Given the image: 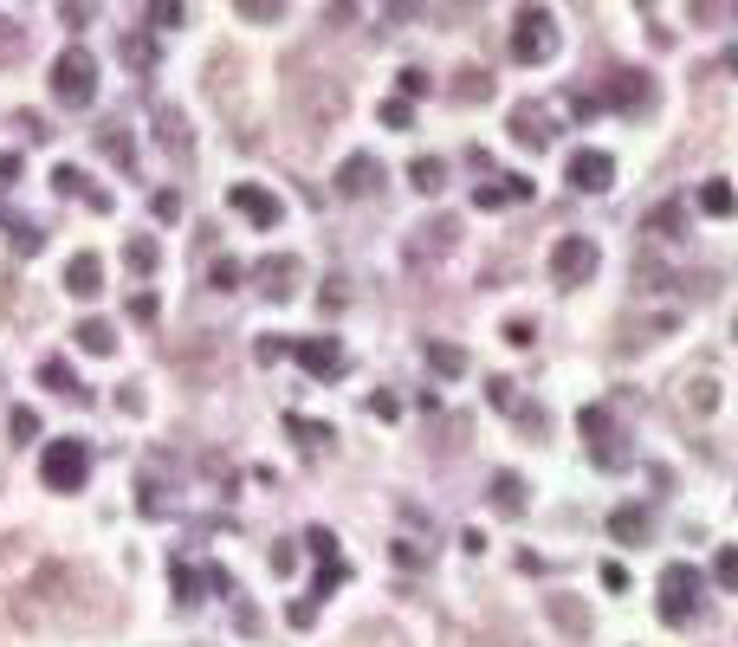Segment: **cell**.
<instances>
[{
    "mask_svg": "<svg viewBox=\"0 0 738 647\" xmlns=\"http://www.w3.org/2000/svg\"><path fill=\"white\" fill-rule=\"evenodd\" d=\"M408 182H415L421 195H441V188H447V162L441 156H415V162H408Z\"/></svg>",
    "mask_w": 738,
    "mask_h": 647,
    "instance_id": "d4e9b609",
    "label": "cell"
},
{
    "mask_svg": "<svg viewBox=\"0 0 738 647\" xmlns=\"http://www.w3.org/2000/svg\"><path fill=\"white\" fill-rule=\"evenodd\" d=\"M680 408H693V415H713V408H719V376L680 382Z\"/></svg>",
    "mask_w": 738,
    "mask_h": 647,
    "instance_id": "7402d4cb",
    "label": "cell"
},
{
    "mask_svg": "<svg viewBox=\"0 0 738 647\" xmlns=\"http://www.w3.org/2000/svg\"><path fill=\"white\" fill-rule=\"evenodd\" d=\"M143 13H149V33H169V26H182V0H143Z\"/></svg>",
    "mask_w": 738,
    "mask_h": 647,
    "instance_id": "f1b7e54d",
    "label": "cell"
},
{
    "mask_svg": "<svg viewBox=\"0 0 738 647\" xmlns=\"http://www.w3.org/2000/svg\"><path fill=\"white\" fill-rule=\"evenodd\" d=\"M738 208V201H732V182H719V175H713V182H706L700 188V214H713V220H726Z\"/></svg>",
    "mask_w": 738,
    "mask_h": 647,
    "instance_id": "484cf974",
    "label": "cell"
},
{
    "mask_svg": "<svg viewBox=\"0 0 738 647\" xmlns=\"http://www.w3.org/2000/svg\"><path fill=\"white\" fill-rule=\"evenodd\" d=\"M713 583H719V589H738V550H732V544H719V557H713Z\"/></svg>",
    "mask_w": 738,
    "mask_h": 647,
    "instance_id": "e575fe53",
    "label": "cell"
},
{
    "mask_svg": "<svg viewBox=\"0 0 738 647\" xmlns=\"http://www.w3.org/2000/svg\"><path fill=\"white\" fill-rule=\"evenodd\" d=\"M583 434H590V460L603 466V473H622L628 466V447H622V434H615L609 408H583Z\"/></svg>",
    "mask_w": 738,
    "mask_h": 647,
    "instance_id": "8992f818",
    "label": "cell"
},
{
    "mask_svg": "<svg viewBox=\"0 0 738 647\" xmlns=\"http://www.w3.org/2000/svg\"><path fill=\"white\" fill-rule=\"evenodd\" d=\"M234 13L253 26H272V20H285V0H234Z\"/></svg>",
    "mask_w": 738,
    "mask_h": 647,
    "instance_id": "f546056e",
    "label": "cell"
},
{
    "mask_svg": "<svg viewBox=\"0 0 738 647\" xmlns=\"http://www.w3.org/2000/svg\"><path fill=\"white\" fill-rule=\"evenodd\" d=\"M253 279H259V292H266L272 305H285V298L298 292V279H305V259H298V253H266Z\"/></svg>",
    "mask_w": 738,
    "mask_h": 647,
    "instance_id": "9c48e42d",
    "label": "cell"
},
{
    "mask_svg": "<svg viewBox=\"0 0 738 647\" xmlns=\"http://www.w3.org/2000/svg\"><path fill=\"white\" fill-rule=\"evenodd\" d=\"M421 356H428V369H434V376H447V382H460V376H467V350H460V343L428 337V343H421Z\"/></svg>",
    "mask_w": 738,
    "mask_h": 647,
    "instance_id": "d6986e66",
    "label": "cell"
},
{
    "mask_svg": "<svg viewBox=\"0 0 738 647\" xmlns=\"http://www.w3.org/2000/svg\"><path fill=\"white\" fill-rule=\"evenodd\" d=\"M531 337H538L531 318H505V343H512V350H531Z\"/></svg>",
    "mask_w": 738,
    "mask_h": 647,
    "instance_id": "ee69618b",
    "label": "cell"
},
{
    "mask_svg": "<svg viewBox=\"0 0 738 647\" xmlns=\"http://www.w3.org/2000/svg\"><path fill=\"white\" fill-rule=\"evenodd\" d=\"M52 188H59V195H85L91 201V208H111V195H104V188H85V175H78V169H65V162H59V169H52Z\"/></svg>",
    "mask_w": 738,
    "mask_h": 647,
    "instance_id": "603a6c76",
    "label": "cell"
},
{
    "mask_svg": "<svg viewBox=\"0 0 738 647\" xmlns=\"http://www.w3.org/2000/svg\"><path fill=\"white\" fill-rule=\"evenodd\" d=\"M564 182L577 188V195H603V188H615V156L609 149H570Z\"/></svg>",
    "mask_w": 738,
    "mask_h": 647,
    "instance_id": "52a82bcc",
    "label": "cell"
},
{
    "mask_svg": "<svg viewBox=\"0 0 738 647\" xmlns=\"http://www.w3.org/2000/svg\"><path fill=\"white\" fill-rule=\"evenodd\" d=\"M331 182H337V195H344V201H369V195L382 188V162L369 156V149H357V156H344V162H337V175H331Z\"/></svg>",
    "mask_w": 738,
    "mask_h": 647,
    "instance_id": "ba28073f",
    "label": "cell"
},
{
    "mask_svg": "<svg viewBox=\"0 0 738 647\" xmlns=\"http://www.w3.org/2000/svg\"><path fill=\"white\" fill-rule=\"evenodd\" d=\"M557 46H564V33H557V13L525 7V13L512 20V59H518V65H551Z\"/></svg>",
    "mask_w": 738,
    "mask_h": 647,
    "instance_id": "3957f363",
    "label": "cell"
},
{
    "mask_svg": "<svg viewBox=\"0 0 738 647\" xmlns=\"http://www.w3.org/2000/svg\"><path fill=\"white\" fill-rule=\"evenodd\" d=\"M305 544L318 550V557H337V538H331V531H324V525H318V531H305Z\"/></svg>",
    "mask_w": 738,
    "mask_h": 647,
    "instance_id": "816d5d0a",
    "label": "cell"
},
{
    "mask_svg": "<svg viewBox=\"0 0 738 647\" xmlns=\"http://www.w3.org/2000/svg\"><path fill=\"white\" fill-rule=\"evenodd\" d=\"M415 98H428V72L408 65V72H402V104H415Z\"/></svg>",
    "mask_w": 738,
    "mask_h": 647,
    "instance_id": "f6af8a7d",
    "label": "cell"
},
{
    "mask_svg": "<svg viewBox=\"0 0 738 647\" xmlns=\"http://www.w3.org/2000/svg\"><path fill=\"white\" fill-rule=\"evenodd\" d=\"M227 201H234V214H240V220H253V227H266V233L285 220V201H279V195H266V188H253V182H240Z\"/></svg>",
    "mask_w": 738,
    "mask_h": 647,
    "instance_id": "7c38bea8",
    "label": "cell"
},
{
    "mask_svg": "<svg viewBox=\"0 0 738 647\" xmlns=\"http://www.w3.org/2000/svg\"><path fill=\"white\" fill-rule=\"evenodd\" d=\"M33 434H39V415H33V408H13V415H7V440L20 447V440H33Z\"/></svg>",
    "mask_w": 738,
    "mask_h": 647,
    "instance_id": "8d00e7d4",
    "label": "cell"
},
{
    "mask_svg": "<svg viewBox=\"0 0 738 647\" xmlns=\"http://www.w3.org/2000/svg\"><path fill=\"white\" fill-rule=\"evenodd\" d=\"M285 356H292V343H285V337H259V343H253V363H266V369L285 363Z\"/></svg>",
    "mask_w": 738,
    "mask_h": 647,
    "instance_id": "f35d334b",
    "label": "cell"
},
{
    "mask_svg": "<svg viewBox=\"0 0 738 647\" xmlns=\"http://www.w3.org/2000/svg\"><path fill=\"white\" fill-rule=\"evenodd\" d=\"M52 98L65 110H85L98 98V59H91L85 46H65L59 59H52Z\"/></svg>",
    "mask_w": 738,
    "mask_h": 647,
    "instance_id": "7a4b0ae2",
    "label": "cell"
},
{
    "mask_svg": "<svg viewBox=\"0 0 738 647\" xmlns=\"http://www.w3.org/2000/svg\"><path fill=\"white\" fill-rule=\"evenodd\" d=\"M460 246V220H428V227H415V240H408V266H428V259L454 253Z\"/></svg>",
    "mask_w": 738,
    "mask_h": 647,
    "instance_id": "30bf717a",
    "label": "cell"
},
{
    "mask_svg": "<svg viewBox=\"0 0 738 647\" xmlns=\"http://www.w3.org/2000/svg\"><path fill=\"white\" fill-rule=\"evenodd\" d=\"M428 557H434V544H421V538H395V563H402V570H421Z\"/></svg>",
    "mask_w": 738,
    "mask_h": 647,
    "instance_id": "836d02e7",
    "label": "cell"
},
{
    "mask_svg": "<svg viewBox=\"0 0 738 647\" xmlns=\"http://www.w3.org/2000/svg\"><path fill=\"white\" fill-rule=\"evenodd\" d=\"M65 292H72V298H98L104 292V259L98 253H72V259H65Z\"/></svg>",
    "mask_w": 738,
    "mask_h": 647,
    "instance_id": "9a60e30c",
    "label": "cell"
},
{
    "mask_svg": "<svg viewBox=\"0 0 738 647\" xmlns=\"http://www.w3.org/2000/svg\"><path fill=\"white\" fill-rule=\"evenodd\" d=\"M285 434H298V440H305V447H331V428H324V421H305V415H285Z\"/></svg>",
    "mask_w": 738,
    "mask_h": 647,
    "instance_id": "4dcf8cb0",
    "label": "cell"
},
{
    "mask_svg": "<svg viewBox=\"0 0 738 647\" xmlns=\"http://www.w3.org/2000/svg\"><path fill=\"white\" fill-rule=\"evenodd\" d=\"M39 382H46L52 395H72V402H91V389L72 376V363H65V356H46V363H39Z\"/></svg>",
    "mask_w": 738,
    "mask_h": 647,
    "instance_id": "ffe728a7",
    "label": "cell"
},
{
    "mask_svg": "<svg viewBox=\"0 0 738 647\" xmlns=\"http://www.w3.org/2000/svg\"><path fill=\"white\" fill-rule=\"evenodd\" d=\"M156 240H143V233H136V240L130 246H123V266H130V272H156Z\"/></svg>",
    "mask_w": 738,
    "mask_h": 647,
    "instance_id": "1f68e13d",
    "label": "cell"
},
{
    "mask_svg": "<svg viewBox=\"0 0 738 647\" xmlns=\"http://www.w3.org/2000/svg\"><path fill=\"white\" fill-rule=\"evenodd\" d=\"M208 285H214V292H234V285H240V259H214V266H208Z\"/></svg>",
    "mask_w": 738,
    "mask_h": 647,
    "instance_id": "d590c367",
    "label": "cell"
},
{
    "mask_svg": "<svg viewBox=\"0 0 738 647\" xmlns=\"http://www.w3.org/2000/svg\"><path fill=\"white\" fill-rule=\"evenodd\" d=\"M285 615H292V628H311V622H318V602L305 596V602H292V609H285Z\"/></svg>",
    "mask_w": 738,
    "mask_h": 647,
    "instance_id": "f907efd6",
    "label": "cell"
},
{
    "mask_svg": "<svg viewBox=\"0 0 738 647\" xmlns=\"http://www.w3.org/2000/svg\"><path fill=\"white\" fill-rule=\"evenodd\" d=\"M499 195H505V208L531 201V175H499Z\"/></svg>",
    "mask_w": 738,
    "mask_h": 647,
    "instance_id": "7bdbcfd3",
    "label": "cell"
},
{
    "mask_svg": "<svg viewBox=\"0 0 738 647\" xmlns=\"http://www.w3.org/2000/svg\"><path fill=\"white\" fill-rule=\"evenodd\" d=\"M26 59V33L13 20H0V65H20Z\"/></svg>",
    "mask_w": 738,
    "mask_h": 647,
    "instance_id": "d6a6232c",
    "label": "cell"
},
{
    "mask_svg": "<svg viewBox=\"0 0 738 647\" xmlns=\"http://www.w3.org/2000/svg\"><path fill=\"white\" fill-rule=\"evenodd\" d=\"M596 266H603V246H596L590 233H564V240L551 246V285H564V292L590 285Z\"/></svg>",
    "mask_w": 738,
    "mask_h": 647,
    "instance_id": "5b68a950",
    "label": "cell"
},
{
    "mask_svg": "<svg viewBox=\"0 0 738 647\" xmlns=\"http://www.w3.org/2000/svg\"><path fill=\"white\" fill-rule=\"evenodd\" d=\"M492 505H499L505 518H518V512H525V479H518V473H492Z\"/></svg>",
    "mask_w": 738,
    "mask_h": 647,
    "instance_id": "cb8c5ba5",
    "label": "cell"
},
{
    "mask_svg": "<svg viewBox=\"0 0 738 647\" xmlns=\"http://www.w3.org/2000/svg\"><path fill=\"white\" fill-rule=\"evenodd\" d=\"M603 589H628V570H622V563H603Z\"/></svg>",
    "mask_w": 738,
    "mask_h": 647,
    "instance_id": "db71d44e",
    "label": "cell"
},
{
    "mask_svg": "<svg viewBox=\"0 0 738 647\" xmlns=\"http://www.w3.org/2000/svg\"><path fill=\"white\" fill-rule=\"evenodd\" d=\"M551 110L544 104H518L512 110V143H525V149H551Z\"/></svg>",
    "mask_w": 738,
    "mask_h": 647,
    "instance_id": "5bb4252c",
    "label": "cell"
},
{
    "mask_svg": "<svg viewBox=\"0 0 738 647\" xmlns=\"http://www.w3.org/2000/svg\"><path fill=\"white\" fill-rule=\"evenodd\" d=\"M544 615H551V622L564 628V641H570V647L590 641V609H577L570 596H544Z\"/></svg>",
    "mask_w": 738,
    "mask_h": 647,
    "instance_id": "2e32d148",
    "label": "cell"
},
{
    "mask_svg": "<svg viewBox=\"0 0 738 647\" xmlns=\"http://www.w3.org/2000/svg\"><path fill=\"white\" fill-rule=\"evenodd\" d=\"M486 402H492V408H505V415H518V389H512L505 376H492V382H486Z\"/></svg>",
    "mask_w": 738,
    "mask_h": 647,
    "instance_id": "ab89813d",
    "label": "cell"
},
{
    "mask_svg": "<svg viewBox=\"0 0 738 647\" xmlns=\"http://www.w3.org/2000/svg\"><path fill=\"white\" fill-rule=\"evenodd\" d=\"M98 149H104L111 162H123V169H130V136H123V130H98Z\"/></svg>",
    "mask_w": 738,
    "mask_h": 647,
    "instance_id": "b9f144b4",
    "label": "cell"
},
{
    "mask_svg": "<svg viewBox=\"0 0 738 647\" xmlns=\"http://www.w3.org/2000/svg\"><path fill=\"white\" fill-rule=\"evenodd\" d=\"M156 143H162V156H175V169H188V156H195V136H188V117H182L175 104L156 110Z\"/></svg>",
    "mask_w": 738,
    "mask_h": 647,
    "instance_id": "4fadbf2b",
    "label": "cell"
},
{
    "mask_svg": "<svg viewBox=\"0 0 738 647\" xmlns=\"http://www.w3.org/2000/svg\"><path fill=\"white\" fill-rule=\"evenodd\" d=\"M123 59H130V65H149V39H123Z\"/></svg>",
    "mask_w": 738,
    "mask_h": 647,
    "instance_id": "f5cc1de1",
    "label": "cell"
},
{
    "mask_svg": "<svg viewBox=\"0 0 738 647\" xmlns=\"http://www.w3.org/2000/svg\"><path fill=\"white\" fill-rule=\"evenodd\" d=\"M609 104H615V110H648V104H654V85H648V72H615V85H609Z\"/></svg>",
    "mask_w": 738,
    "mask_h": 647,
    "instance_id": "e0dca14e",
    "label": "cell"
},
{
    "mask_svg": "<svg viewBox=\"0 0 738 647\" xmlns=\"http://www.w3.org/2000/svg\"><path fill=\"white\" fill-rule=\"evenodd\" d=\"M72 337H78V350H85V356H111L117 350V324H104V318H85Z\"/></svg>",
    "mask_w": 738,
    "mask_h": 647,
    "instance_id": "44dd1931",
    "label": "cell"
},
{
    "mask_svg": "<svg viewBox=\"0 0 738 647\" xmlns=\"http://www.w3.org/2000/svg\"><path fill=\"white\" fill-rule=\"evenodd\" d=\"M324 20H331V26H350V20H357V0H324Z\"/></svg>",
    "mask_w": 738,
    "mask_h": 647,
    "instance_id": "7dc6e473",
    "label": "cell"
},
{
    "mask_svg": "<svg viewBox=\"0 0 738 647\" xmlns=\"http://www.w3.org/2000/svg\"><path fill=\"white\" fill-rule=\"evenodd\" d=\"M654 609H661L667 628H693L706 615L700 570H693V563H667V570H661V602H654Z\"/></svg>",
    "mask_w": 738,
    "mask_h": 647,
    "instance_id": "6da1fadb",
    "label": "cell"
},
{
    "mask_svg": "<svg viewBox=\"0 0 738 647\" xmlns=\"http://www.w3.org/2000/svg\"><path fill=\"white\" fill-rule=\"evenodd\" d=\"M7 240H13V253H39V246H46V227H33V220H20V227H13Z\"/></svg>",
    "mask_w": 738,
    "mask_h": 647,
    "instance_id": "74e56055",
    "label": "cell"
},
{
    "mask_svg": "<svg viewBox=\"0 0 738 647\" xmlns=\"http://www.w3.org/2000/svg\"><path fill=\"white\" fill-rule=\"evenodd\" d=\"M382 123H389V130H408V123H415V110H408L402 98H389V104H382Z\"/></svg>",
    "mask_w": 738,
    "mask_h": 647,
    "instance_id": "bcb514c9",
    "label": "cell"
},
{
    "mask_svg": "<svg viewBox=\"0 0 738 647\" xmlns=\"http://www.w3.org/2000/svg\"><path fill=\"white\" fill-rule=\"evenodd\" d=\"M266 563H272V576H285V570L298 563V550H292V544H272V557H266Z\"/></svg>",
    "mask_w": 738,
    "mask_h": 647,
    "instance_id": "681fc988",
    "label": "cell"
},
{
    "mask_svg": "<svg viewBox=\"0 0 738 647\" xmlns=\"http://www.w3.org/2000/svg\"><path fill=\"white\" fill-rule=\"evenodd\" d=\"M13 123H20V130L33 136V143H46V136H52V130H46V117H39V110H20V117H13Z\"/></svg>",
    "mask_w": 738,
    "mask_h": 647,
    "instance_id": "c3c4849f",
    "label": "cell"
},
{
    "mask_svg": "<svg viewBox=\"0 0 738 647\" xmlns=\"http://www.w3.org/2000/svg\"><path fill=\"white\" fill-rule=\"evenodd\" d=\"M292 356H298L305 376H344V343H337V337H298Z\"/></svg>",
    "mask_w": 738,
    "mask_h": 647,
    "instance_id": "8fae6325",
    "label": "cell"
},
{
    "mask_svg": "<svg viewBox=\"0 0 738 647\" xmlns=\"http://www.w3.org/2000/svg\"><path fill=\"white\" fill-rule=\"evenodd\" d=\"M91 473V447L85 440H46V453H39V486L46 492H78Z\"/></svg>",
    "mask_w": 738,
    "mask_h": 647,
    "instance_id": "277c9868",
    "label": "cell"
},
{
    "mask_svg": "<svg viewBox=\"0 0 738 647\" xmlns=\"http://www.w3.org/2000/svg\"><path fill=\"white\" fill-rule=\"evenodd\" d=\"M454 98H460V104H486V98H492V78L480 72V65H467V72H460V85H454Z\"/></svg>",
    "mask_w": 738,
    "mask_h": 647,
    "instance_id": "4316f807",
    "label": "cell"
},
{
    "mask_svg": "<svg viewBox=\"0 0 738 647\" xmlns=\"http://www.w3.org/2000/svg\"><path fill=\"white\" fill-rule=\"evenodd\" d=\"M648 531H654V518L641 512V505H615L609 512V538L615 544H648Z\"/></svg>",
    "mask_w": 738,
    "mask_h": 647,
    "instance_id": "ac0fdd59",
    "label": "cell"
},
{
    "mask_svg": "<svg viewBox=\"0 0 738 647\" xmlns=\"http://www.w3.org/2000/svg\"><path fill=\"white\" fill-rule=\"evenodd\" d=\"M149 214H156V220H182V195H175V188H156V195H149Z\"/></svg>",
    "mask_w": 738,
    "mask_h": 647,
    "instance_id": "60d3db41",
    "label": "cell"
},
{
    "mask_svg": "<svg viewBox=\"0 0 738 647\" xmlns=\"http://www.w3.org/2000/svg\"><path fill=\"white\" fill-rule=\"evenodd\" d=\"M680 220H687V208H680V201H661V208L648 214V233H654V240H674Z\"/></svg>",
    "mask_w": 738,
    "mask_h": 647,
    "instance_id": "83f0119b",
    "label": "cell"
}]
</instances>
